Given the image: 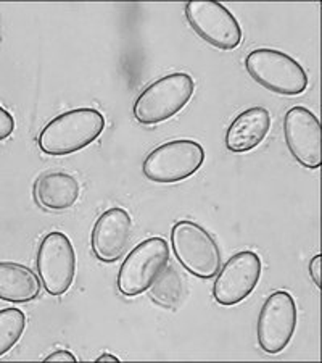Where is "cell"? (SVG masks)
<instances>
[{
	"label": "cell",
	"mask_w": 322,
	"mask_h": 363,
	"mask_svg": "<svg viewBox=\"0 0 322 363\" xmlns=\"http://www.w3.org/2000/svg\"><path fill=\"white\" fill-rule=\"evenodd\" d=\"M105 130V116L96 108L68 110L47 123L39 134V149L50 157H67L89 147Z\"/></svg>",
	"instance_id": "obj_1"
},
{
	"label": "cell",
	"mask_w": 322,
	"mask_h": 363,
	"mask_svg": "<svg viewBox=\"0 0 322 363\" xmlns=\"http://www.w3.org/2000/svg\"><path fill=\"white\" fill-rule=\"evenodd\" d=\"M195 92V81L187 73H171L145 87L132 107L134 118L144 126L160 125L183 112Z\"/></svg>",
	"instance_id": "obj_2"
},
{
	"label": "cell",
	"mask_w": 322,
	"mask_h": 363,
	"mask_svg": "<svg viewBox=\"0 0 322 363\" xmlns=\"http://www.w3.org/2000/svg\"><path fill=\"white\" fill-rule=\"evenodd\" d=\"M245 68L255 83L279 96L295 97L308 89L309 78L306 69L282 50H251L245 58Z\"/></svg>",
	"instance_id": "obj_3"
},
{
	"label": "cell",
	"mask_w": 322,
	"mask_h": 363,
	"mask_svg": "<svg viewBox=\"0 0 322 363\" xmlns=\"http://www.w3.org/2000/svg\"><path fill=\"white\" fill-rule=\"evenodd\" d=\"M171 249L187 273L200 279H212L222 267V254L216 239L202 225L180 220L171 230Z\"/></svg>",
	"instance_id": "obj_4"
},
{
	"label": "cell",
	"mask_w": 322,
	"mask_h": 363,
	"mask_svg": "<svg viewBox=\"0 0 322 363\" xmlns=\"http://www.w3.org/2000/svg\"><path fill=\"white\" fill-rule=\"evenodd\" d=\"M205 163V149L192 139H174L145 157L142 173L151 183L176 184L195 174Z\"/></svg>",
	"instance_id": "obj_5"
},
{
	"label": "cell",
	"mask_w": 322,
	"mask_h": 363,
	"mask_svg": "<svg viewBox=\"0 0 322 363\" xmlns=\"http://www.w3.org/2000/svg\"><path fill=\"white\" fill-rule=\"evenodd\" d=\"M169 265L166 239L149 238L137 244L118 272L116 286L125 297H137L147 292Z\"/></svg>",
	"instance_id": "obj_6"
},
{
	"label": "cell",
	"mask_w": 322,
	"mask_h": 363,
	"mask_svg": "<svg viewBox=\"0 0 322 363\" xmlns=\"http://www.w3.org/2000/svg\"><path fill=\"white\" fill-rule=\"evenodd\" d=\"M190 28L216 49L236 50L242 43V28L229 10L214 0H190L184 9Z\"/></svg>",
	"instance_id": "obj_7"
},
{
	"label": "cell",
	"mask_w": 322,
	"mask_h": 363,
	"mask_svg": "<svg viewBox=\"0 0 322 363\" xmlns=\"http://www.w3.org/2000/svg\"><path fill=\"white\" fill-rule=\"evenodd\" d=\"M298 321L297 302L287 291H276L263 303L258 317V345L268 355H277L287 349L295 335Z\"/></svg>",
	"instance_id": "obj_8"
},
{
	"label": "cell",
	"mask_w": 322,
	"mask_h": 363,
	"mask_svg": "<svg viewBox=\"0 0 322 363\" xmlns=\"http://www.w3.org/2000/svg\"><path fill=\"white\" fill-rule=\"evenodd\" d=\"M38 273L42 288L50 296H63L71 288L76 277V252L67 234H45L38 249Z\"/></svg>",
	"instance_id": "obj_9"
},
{
	"label": "cell",
	"mask_w": 322,
	"mask_h": 363,
	"mask_svg": "<svg viewBox=\"0 0 322 363\" xmlns=\"http://www.w3.org/2000/svg\"><path fill=\"white\" fill-rule=\"evenodd\" d=\"M261 273L263 262L256 252H237L221 267L219 273L214 277V301L222 307H232L243 302L256 289Z\"/></svg>",
	"instance_id": "obj_10"
},
{
	"label": "cell",
	"mask_w": 322,
	"mask_h": 363,
	"mask_svg": "<svg viewBox=\"0 0 322 363\" xmlns=\"http://www.w3.org/2000/svg\"><path fill=\"white\" fill-rule=\"evenodd\" d=\"M321 133L319 118L306 107L295 105L284 116V138L287 149L303 168H321Z\"/></svg>",
	"instance_id": "obj_11"
},
{
	"label": "cell",
	"mask_w": 322,
	"mask_h": 363,
	"mask_svg": "<svg viewBox=\"0 0 322 363\" xmlns=\"http://www.w3.org/2000/svg\"><path fill=\"white\" fill-rule=\"evenodd\" d=\"M132 218L125 208L113 207L96 221L91 236V247L97 260L113 263L120 260L131 241Z\"/></svg>",
	"instance_id": "obj_12"
},
{
	"label": "cell",
	"mask_w": 322,
	"mask_h": 363,
	"mask_svg": "<svg viewBox=\"0 0 322 363\" xmlns=\"http://www.w3.org/2000/svg\"><path fill=\"white\" fill-rule=\"evenodd\" d=\"M271 113L265 107H251L238 113L226 131L224 144L234 154H245L263 144L271 131Z\"/></svg>",
	"instance_id": "obj_13"
},
{
	"label": "cell",
	"mask_w": 322,
	"mask_h": 363,
	"mask_svg": "<svg viewBox=\"0 0 322 363\" xmlns=\"http://www.w3.org/2000/svg\"><path fill=\"white\" fill-rule=\"evenodd\" d=\"M81 192L79 181L67 172H47L34 184V199L47 212H64L74 207Z\"/></svg>",
	"instance_id": "obj_14"
},
{
	"label": "cell",
	"mask_w": 322,
	"mask_h": 363,
	"mask_svg": "<svg viewBox=\"0 0 322 363\" xmlns=\"http://www.w3.org/2000/svg\"><path fill=\"white\" fill-rule=\"evenodd\" d=\"M42 291L39 274L16 262H0V301L28 303L36 301Z\"/></svg>",
	"instance_id": "obj_15"
},
{
	"label": "cell",
	"mask_w": 322,
	"mask_h": 363,
	"mask_svg": "<svg viewBox=\"0 0 322 363\" xmlns=\"http://www.w3.org/2000/svg\"><path fill=\"white\" fill-rule=\"evenodd\" d=\"M151 301L165 308H176L183 297V279L178 270L168 265L166 270L160 274L154 286L149 289Z\"/></svg>",
	"instance_id": "obj_16"
},
{
	"label": "cell",
	"mask_w": 322,
	"mask_h": 363,
	"mask_svg": "<svg viewBox=\"0 0 322 363\" xmlns=\"http://www.w3.org/2000/svg\"><path fill=\"white\" fill-rule=\"evenodd\" d=\"M26 330V315L20 308L0 310V357L10 352Z\"/></svg>",
	"instance_id": "obj_17"
},
{
	"label": "cell",
	"mask_w": 322,
	"mask_h": 363,
	"mask_svg": "<svg viewBox=\"0 0 322 363\" xmlns=\"http://www.w3.org/2000/svg\"><path fill=\"white\" fill-rule=\"evenodd\" d=\"M15 118L13 115H11L7 108H4L2 105H0V143L5 139H8L11 134L15 131Z\"/></svg>",
	"instance_id": "obj_18"
},
{
	"label": "cell",
	"mask_w": 322,
	"mask_h": 363,
	"mask_svg": "<svg viewBox=\"0 0 322 363\" xmlns=\"http://www.w3.org/2000/svg\"><path fill=\"white\" fill-rule=\"evenodd\" d=\"M321 262H322V257L316 255L313 257V260L309 262V267H308L309 274H311L316 288H321Z\"/></svg>",
	"instance_id": "obj_19"
},
{
	"label": "cell",
	"mask_w": 322,
	"mask_h": 363,
	"mask_svg": "<svg viewBox=\"0 0 322 363\" xmlns=\"http://www.w3.org/2000/svg\"><path fill=\"white\" fill-rule=\"evenodd\" d=\"M44 362H76V357L69 352V350L58 349V350H55V352H52L50 355H47Z\"/></svg>",
	"instance_id": "obj_20"
},
{
	"label": "cell",
	"mask_w": 322,
	"mask_h": 363,
	"mask_svg": "<svg viewBox=\"0 0 322 363\" xmlns=\"http://www.w3.org/2000/svg\"><path fill=\"white\" fill-rule=\"evenodd\" d=\"M96 362H120V359L116 355H111V354H103L98 357Z\"/></svg>",
	"instance_id": "obj_21"
}]
</instances>
